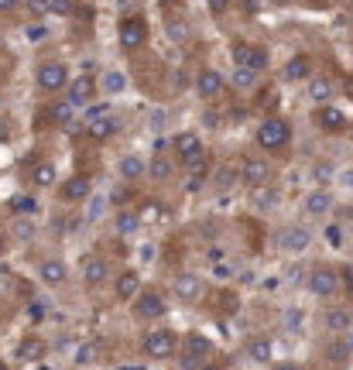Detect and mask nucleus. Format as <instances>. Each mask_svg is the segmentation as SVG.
<instances>
[{
    "label": "nucleus",
    "mask_w": 353,
    "mask_h": 370,
    "mask_svg": "<svg viewBox=\"0 0 353 370\" xmlns=\"http://www.w3.org/2000/svg\"><path fill=\"white\" fill-rule=\"evenodd\" d=\"M172 151H175V158L189 168V172H196V168H206L209 172V155H206V148H202V141H199V134H192V131H182V134H175V141H172Z\"/></svg>",
    "instance_id": "nucleus-1"
},
{
    "label": "nucleus",
    "mask_w": 353,
    "mask_h": 370,
    "mask_svg": "<svg viewBox=\"0 0 353 370\" xmlns=\"http://www.w3.org/2000/svg\"><path fill=\"white\" fill-rule=\"evenodd\" d=\"M141 353H144L148 360H172V356L179 353V336H175L172 329H165V326H155V329L144 332Z\"/></svg>",
    "instance_id": "nucleus-2"
},
{
    "label": "nucleus",
    "mask_w": 353,
    "mask_h": 370,
    "mask_svg": "<svg viewBox=\"0 0 353 370\" xmlns=\"http://www.w3.org/2000/svg\"><path fill=\"white\" fill-rule=\"evenodd\" d=\"M117 38H120V49L131 55V52H141L148 45V21L141 14H127L120 18L117 25Z\"/></svg>",
    "instance_id": "nucleus-3"
},
{
    "label": "nucleus",
    "mask_w": 353,
    "mask_h": 370,
    "mask_svg": "<svg viewBox=\"0 0 353 370\" xmlns=\"http://www.w3.org/2000/svg\"><path fill=\"white\" fill-rule=\"evenodd\" d=\"M288 141H291V127L285 117H267L257 127V144L264 151H281V148H288Z\"/></svg>",
    "instance_id": "nucleus-4"
},
{
    "label": "nucleus",
    "mask_w": 353,
    "mask_h": 370,
    "mask_svg": "<svg viewBox=\"0 0 353 370\" xmlns=\"http://www.w3.org/2000/svg\"><path fill=\"white\" fill-rule=\"evenodd\" d=\"M305 285H309V291H312L315 298H336V295H339V271H336L332 264H315V267L309 271Z\"/></svg>",
    "instance_id": "nucleus-5"
},
{
    "label": "nucleus",
    "mask_w": 353,
    "mask_h": 370,
    "mask_svg": "<svg viewBox=\"0 0 353 370\" xmlns=\"http://www.w3.org/2000/svg\"><path fill=\"white\" fill-rule=\"evenodd\" d=\"M213 339L199 336V332H189L185 343H182V356H179V367H206L213 360Z\"/></svg>",
    "instance_id": "nucleus-6"
},
{
    "label": "nucleus",
    "mask_w": 353,
    "mask_h": 370,
    "mask_svg": "<svg viewBox=\"0 0 353 370\" xmlns=\"http://www.w3.org/2000/svg\"><path fill=\"white\" fill-rule=\"evenodd\" d=\"M312 127L322 131V134H343V131L350 127V120H346V114H343L339 107H332V103L326 100V103H319V107L312 110Z\"/></svg>",
    "instance_id": "nucleus-7"
},
{
    "label": "nucleus",
    "mask_w": 353,
    "mask_h": 370,
    "mask_svg": "<svg viewBox=\"0 0 353 370\" xmlns=\"http://www.w3.org/2000/svg\"><path fill=\"white\" fill-rule=\"evenodd\" d=\"M274 243H278V250H285V254H305L309 243H312V233H309V226H302V223H288V226H281V230L274 233Z\"/></svg>",
    "instance_id": "nucleus-8"
},
{
    "label": "nucleus",
    "mask_w": 353,
    "mask_h": 370,
    "mask_svg": "<svg viewBox=\"0 0 353 370\" xmlns=\"http://www.w3.org/2000/svg\"><path fill=\"white\" fill-rule=\"evenodd\" d=\"M35 79H38L42 93H62L69 86V66L66 62H42Z\"/></svg>",
    "instance_id": "nucleus-9"
},
{
    "label": "nucleus",
    "mask_w": 353,
    "mask_h": 370,
    "mask_svg": "<svg viewBox=\"0 0 353 370\" xmlns=\"http://www.w3.org/2000/svg\"><path fill=\"white\" fill-rule=\"evenodd\" d=\"M165 295L158 288H148V291H138L134 295V315L138 319H148V322H158L165 315Z\"/></svg>",
    "instance_id": "nucleus-10"
},
{
    "label": "nucleus",
    "mask_w": 353,
    "mask_h": 370,
    "mask_svg": "<svg viewBox=\"0 0 353 370\" xmlns=\"http://www.w3.org/2000/svg\"><path fill=\"white\" fill-rule=\"evenodd\" d=\"M233 66H247V69L264 72V69H267V49L250 45V42H237V45H233Z\"/></svg>",
    "instance_id": "nucleus-11"
},
{
    "label": "nucleus",
    "mask_w": 353,
    "mask_h": 370,
    "mask_svg": "<svg viewBox=\"0 0 353 370\" xmlns=\"http://www.w3.org/2000/svg\"><path fill=\"white\" fill-rule=\"evenodd\" d=\"M172 291H175L179 302H199L202 298V278L192 274V271H182V274H175Z\"/></svg>",
    "instance_id": "nucleus-12"
},
{
    "label": "nucleus",
    "mask_w": 353,
    "mask_h": 370,
    "mask_svg": "<svg viewBox=\"0 0 353 370\" xmlns=\"http://www.w3.org/2000/svg\"><path fill=\"white\" fill-rule=\"evenodd\" d=\"M237 172H240V182H244L247 189L267 182V161H261V158H240Z\"/></svg>",
    "instance_id": "nucleus-13"
},
{
    "label": "nucleus",
    "mask_w": 353,
    "mask_h": 370,
    "mask_svg": "<svg viewBox=\"0 0 353 370\" xmlns=\"http://www.w3.org/2000/svg\"><path fill=\"white\" fill-rule=\"evenodd\" d=\"M332 192L329 189H312L309 196H305V216H312V220H322V216H329L332 213Z\"/></svg>",
    "instance_id": "nucleus-14"
},
{
    "label": "nucleus",
    "mask_w": 353,
    "mask_h": 370,
    "mask_svg": "<svg viewBox=\"0 0 353 370\" xmlns=\"http://www.w3.org/2000/svg\"><path fill=\"white\" fill-rule=\"evenodd\" d=\"M66 90H69V103L79 110V107H86V103L96 96V79H93V76H79V79H73Z\"/></svg>",
    "instance_id": "nucleus-15"
},
{
    "label": "nucleus",
    "mask_w": 353,
    "mask_h": 370,
    "mask_svg": "<svg viewBox=\"0 0 353 370\" xmlns=\"http://www.w3.org/2000/svg\"><path fill=\"white\" fill-rule=\"evenodd\" d=\"M14 353H18V363H42L45 353H49V343H45L42 336H28V339L18 343Z\"/></svg>",
    "instance_id": "nucleus-16"
},
{
    "label": "nucleus",
    "mask_w": 353,
    "mask_h": 370,
    "mask_svg": "<svg viewBox=\"0 0 353 370\" xmlns=\"http://www.w3.org/2000/svg\"><path fill=\"white\" fill-rule=\"evenodd\" d=\"M59 196H62L66 202H86V199L93 196V182H90L86 175H73V179L59 189Z\"/></svg>",
    "instance_id": "nucleus-17"
},
{
    "label": "nucleus",
    "mask_w": 353,
    "mask_h": 370,
    "mask_svg": "<svg viewBox=\"0 0 353 370\" xmlns=\"http://www.w3.org/2000/svg\"><path fill=\"white\" fill-rule=\"evenodd\" d=\"M244 353H247V360H250V363L267 367V363H271V356H274V343H271L267 336H254V339H247V343H244Z\"/></svg>",
    "instance_id": "nucleus-18"
},
{
    "label": "nucleus",
    "mask_w": 353,
    "mask_h": 370,
    "mask_svg": "<svg viewBox=\"0 0 353 370\" xmlns=\"http://www.w3.org/2000/svg\"><path fill=\"white\" fill-rule=\"evenodd\" d=\"M196 90H199V96L209 103V100H216V96L223 93V76H220L216 69H202L199 79H196Z\"/></svg>",
    "instance_id": "nucleus-19"
},
{
    "label": "nucleus",
    "mask_w": 353,
    "mask_h": 370,
    "mask_svg": "<svg viewBox=\"0 0 353 370\" xmlns=\"http://www.w3.org/2000/svg\"><path fill=\"white\" fill-rule=\"evenodd\" d=\"M237 182H240V172H237L233 161H223L216 172H209V185H213L216 192H230Z\"/></svg>",
    "instance_id": "nucleus-20"
},
{
    "label": "nucleus",
    "mask_w": 353,
    "mask_h": 370,
    "mask_svg": "<svg viewBox=\"0 0 353 370\" xmlns=\"http://www.w3.org/2000/svg\"><path fill=\"white\" fill-rule=\"evenodd\" d=\"M309 76H312L309 55H291V59L285 62V69H281V79H285V83H302V79H309Z\"/></svg>",
    "instance_id": "nucleus-21"
},
{
    "label": "nucleus",
    "mask_w": 353,
    "mask_h": 370,
    "mask_svg": "<svg viewBox=\"0 0 353 370\" xmlns=\"http://www.w3.org/2000/svg\"><path fill=\"white\" fill-rule=\"evenodd\" d=\"M86 127H90V137H93V141H110V137L120 131V120H117V117H114V110H110V114L96 117V120H93V124H86Z\"/></svg>",
    "instance_id": "nucleus-22"
},
{
    "label": "nucleus",
    "mask_w": 353,
    "mask_h": 370,
    "mask_svg": "<svg viewBox=\"0 0 353 370\" xmlns=\"http://www.w3.org/2000/svg\"><path fill=\"white\" fill-rule=\"evenodd\" d=\"M107 261L103 257H86L83 261V281H86V288H100L103 281H107Z\"/></svg>",
    "instance_id": "nucleus-23"
},
{
    "label": "nucleus",
    "mask_w": 353,
    "mask_h": 370,
    "mask_svg": "<svg viewBox=\"0 0 353 370\" xmlns=\"http://www.w3.org/2000/svg\"><path fill=\"white\" fill-rule=\"evenodd\" d=\"M138 291H141V274H138V271H120V278H117V285H114L117 302H131Z\"/></svg>",
    "instance_id": "nucleus-24"
},
{
    "label": "nucleus",
    "mask_w": 353,
    "mask_h": 370,
    "mask_svg": "<svg viewBox=\"0 0 353 370\" xmlns=\"http://www.w3.org/2000/svg\"><path fill=\"white\" fill-rule=\"evenodd\" d=\"M322 326H326L329 332H346V329L353 326V315H350V308L332 305V308H326V312H322Z\"/></svg>",
    "instance_id": "nucleus-25"
},
{
    "label": "nucleus",
    "mask_w": 353,
    "mask_h": 370,
    "mask_svg": "<svg viewBox=\"0 0 353 370\" xmlns=\"http://www.w3.org/2000/svg\"><path fill=\"white\" fill-rule=\"evenodd\" d=\"M38 278L45 281V285H66V278H69V267L62 264V261H42V267H38Z\"/></svg>",
    "instance_id": "nucleus-26"
},
{
    "label": "nucleus",
    "mask_w": 353,
    "mask_h": 370,
    "mask_svg": "<svg viewBox=\"0 0 353 370\" xmlns=\"http://www.w3.org/2000/svg\"><path fill=\"white\" fill-rule=\"evenodd\" d=\"M100 353H103V343H100V339H86V343H79V346H76L73 363H76V367H90V363H96V360H100Z\"/></svg>",
    "instance_id": "nucleus-27"
},
{
    "label": "nucleus",
    "mask_w": 353,
    "mask_h": 370,
    "mask_svg": "<svg viewBox=\"0 0 353 370\" xmlns=\"http://www.w3.org/2000/svg\"><path fill=\"white\" fill-rule=\"evenodd\" d=\"M326 360H329V363H336V367L350 363V360H353V343H350V339H343V336H339V339H332V343L326 346Z\"/></svg>",
    "instance_id": "nucleus-28"
},
{
    "label": "nucleus",
    "mask_w": 353,
    "mask_h": 370,
    "mask_svg": "<svg viewBox=\"0 0 353 370\" xmlns=\"http://www.w3.org/2000/svg\"><path fill=\"white\" fill-rule=\"evenodd\" d=\"M305 83H309V96H312L315 103H326V100H332V93H336L332 79H326V76H309Z\"/></svg>",
    "instance_id": "nucleus-29"
},
{
    "label": "nucleus",
    "mask_w": 353,
    "mask_h": 370,
    "mask_svg": "<svg viewBox=\"0 0 353 370\" xmlns=\"http://www.w3.org/2000/svg\"><path fill=\"white\" fill-rule=\"evenodd\" d=\"M73 110H76V107H73L69 100H62V103H52V107H49V110L42 114V120H49V124H59V127H66V124L73 120Z\"/></svg>",
    "instance_id": "nucleus-30"
},
{
    "label": "nucleus",
    "mask_w": 353,
    "mask_h": 370,
    "mask_svg": "<svg viewBox=\"0 0 353 370\" xmlns=\"http://www.w3.org/2000/svg\"><path fill=\"white\" fill-rule=\"evenodd\" d=\"M117 168H120V179H124V182H134V179H141V175L148 172V165H144L138 155H124Z\"/></svg>",
    "instance_id": "nucleus-31"
},
{
    "label": "nucleus",
    "mask_w": 353,
    "mask_h": 370,
    "mask_svg": "<svg viewBox=\"0 0 353 370\" xmlns=\"http://www.w3.org/2000/svg\"><path fill=\"white\" fill-rule=\"evenodd\" d=\"M172 172H175L172 158H165L161 151H155V158H151V165H148V175H151L155 182H168V179H172Z\"/></svg>",
    "instance_id": "nucleus-32"
},
{
    "label": "nucleus",
    "mask_w": 353,
    "mask_h": 370,
    "mask_svg": "<svg viewBox=\"0 0 353 370\" xmlns=\"http://www.w3.org/2000/svg\"><path fill=\"white\" fill-rule=\"evenodd\" d=\"M31 185H35V189L55 185V165H52V161H35V168H31Z\"/></svg>",
    "instance_id": "nucleus-33"
},
{
    "label": "nucleus",
    "mask_w": 353,
    "mask_h": 370,
    "mask_svg": "<svg viewBox=\"0 0 353 370\" xmlns=\"http://www.w3.org/2000/svg\"><path fill=\"white\" fill-rule=\"evenodd\" d=\"M114 226H117V233H120V237L138 233V230H141V216H138V209H134V213H131V209H120V213L114 216Z\"/></svg>",
    "instance_id": "nucleus-34"
},
{
    "label": "nucleus",
    "mask_w": 353,
    "mask_h": 370,
    "mask_svg": "<svg viewBox=\"0 0 353 370\" xmlns=\"http://www.w3.org/2000/svg\"><path fill=\"white\" fill-rule=\"evenodd\" d=\"M233 86H237V90H254V86H257V69L233 66Z\"/></svg>",
    "instance_id": "nucleus-35"
},
{
    "label": "nucleus",
    "mask_w": 353,
    "mask_h": 370,
    "mask_svg": "<svg viewBox=\"0 0 353 370\" xmlns=\"http://www.w3.org/2000/svg\"><path fill=\"white\" fill-rule=\"evenodd\" d=\"M138 216H141V223H158V220H165V206L161 202H141Z\"/></svg>",
    "instance_id": "nucleus-36"
},
{
    "label": "nucleus",
    "mask_w": 353,
    "mask_h": 370,
    "mask_svg": "<svg viewBox=\"0 0 353 370\" xmlns=\"http://www.w3.org/2000/svg\"><path fill=\"white\" fill-rule=\"evenodd\" d=\"M35 209H38V202H35L31 196H14V199H11V213H14V216H31Z\"/></svg>",
    "instance_id": "nucleus-37"
},
{
    "label": "nucleus",
    "mask_w": 353,
    "mask_h": 370,
    "mask_svg": "<svg viewBox=\"0 0 353 370\" xmlns=\"http://www.w3.org/2000/svg\"><path fill=\"white\" fill-rule=\"evenodd\" d=\"M124 86H127V76H124V72L114 69V72L103 76V90H107V93H124Z\"/></svg>",
    "instance_id": "nucleus-38"
},
{
    "label": "nucleus",
    "mask_w": 353,
    "mask_h": 370,
    "mask_svg": "<svg viewBox=\"0 0 353 370\" xmlns=\"http://www.w3.org/2000/svg\"><path fill=\"white\" fill-rule=\"evenodd\" d=\"M274 202H278V192H274V189L264 192L261 185H254V206H257V209H271Z\"/></svg>",
    "instance_id": "nucleus-39"
},
{
    "label": "nucleus",
    "mask_w": 353,
    "mask_h": 370,
    "mask_svg": "<svg viewBox=\"0 0 353 370\" xmlns=\"http://www.w3.org/2000/svg\"><path fill=\"white\" fill-rule=\"evenodd\" d=\"M14 237H18V240H25V243H28V240H31V237H35V223H31V220H28V216H18V223H14Z\"/></svg>",
    "instance_id": "nucleus-40"
},
{
    "label": "nucleus",
    "mask_w": 353,
    "mask_h": 370,
    "mask_svg": "<svg viewBox=\"0 0 353 370\" xmlns=\"http://www.w3.org/2000/svg\"><path fill=\"white\" fill-rule=\"evenodd\" d=\"M49 14L69 18V14H73V0H49Z\"/></svg>",
    "instance_id": "nucleus-41"
},
{
    "label": "nucleus",
    "mask_w": 353,
    "mask_h": 370,
    "mask_svg": "<svg viewBox=\"0 0 353 370\" xmlns=\"http://www.w3.org/2000/svg\"><path fill=\"white\" fill-rule=\"evenodd\" d=\"M168 35H172V38L182 45V42H185L192 31H189V25H185V21H172V25H168Z\"/></svg>",
    "instance_id": "nucleus-42"
},
{
    "label": "nucleus",
    "mask_w": 353,
    "mask_h": 370,
    "mask_svg": "<svg viewBox=\"0 0 353 370\" xmlns=\"http://www.w3.org/2000/svg\"><path fill=\"white\" fill-rule=\"evenodd\" d=\"M285 329H288V332H302V312H298V308L285 312Z\"/></svg>",
    "instance_id": "nucleus-43"
},
{
    "label": "nucleus",
    "mask_w": 353,
    "mask_h": 370,
    "mask_svg": "<svg viewBox=\"0 0 353 370\" xmlns=\"http://www.w3.org/2000/svg\"><path fill=\"white\" fill-rule=\"evenodd\" d=\"M339 288H343V291L353 298V264H346V267L339 271Z\"/></svg>",
    "instance_id": "nucleus-44"
},
{
    "label": "nucleus",
    "mask_w": 353,
    "mask_h": 370,
    "mask_svg": "<svg viewBox=\"0 0 353 370\" xmlns=\"http://www.w3.org/2000/svg\"><path fill=\"white\" fill-rule=\"evenodd\" d=\"M110 110H114L110 103H103V107H90V110H86V124H93L96 117H103V114H110Z\"/></svg>",
    "instance_id": "nucleus-45"
},
{
    "label": "nucleus",
    "mask_w": 353,
    "mask_h": 370,
    "mask_svg": "<svg viewBox=\"0 0 353 370\" xmlns=\"http://www.w3.org/2000/svg\"><path fill=\"white\" fill-rule=\"evenodd\" d=\"M230 8V0H209V14H223Z\"/></svg>",
    "instance_id": "nucleus-46"
},
{
    "label": "nucleus",
    "mask_w": 353,
    "mask_h": 370,
    "mask_svg": "<svg viewBox=\"0 0 353 370\" xmlns=\"http://www.w3.org/2000/svg\"><path fill=\"white\" fill-rule=\"evenodd\" d=\"M326 237L332 240V247H343V233H339V226H329V230H326Z\"/></svg>",
    "instance_id": "nucleus-47"
},
{
    "label": "nucleus",
    "mask_w": 353,
    "mask_h": 370,
    "mask_svg": "<svg viewBox=\"0 0 353 370\" xmlns=\"http://www.w3.org/2000/svg\"><path fill=\"white\" fill-rule=\"evenodd\" d=\"M339 185H343V189H353V168L339 172Z\"/></svg>",
    "instance_id": "nucleus-48"
},
{
    "label": "nucleus",
    "mask_w": 353,
    "mask_h": 370,
    "mask_svg": "<svg viewBox=\"0 0 353 370\" xmlns=\"http://www.w3.org/2000/svg\"><path fill=\"white\" fill-rule=\"evenodd\" d=\"M31 11L35 14H49V0H31Z\"/></svg>",
    "instance_id": "nucleus-49"
},
{
    "label": "nucleus",
    "mask_w": 353,
    "mask_h": 370,
    "mask_svg": "<svg viewBox=\"0 0 353 370\" xmlns=\"http://www.w3.org/2000/svg\"><path fill=\"white\" fill-rule=\"evenodd\" d=\"M18 8V0H0V14H8V11H14Z\"/></svg>",
    "instance_id": "nucleus-50"
},
{
    "label": "nucleus",
    "mask_w": 353,
    "mask_h": 370,
    "mask_svg": "<svg viewBox=\"0 0 353 370\" xmlns=\"http://www.w3.org/2000/svg\"><path fill=\"white\" fill-rule=\"evenodd\" d=\"M11 137V127H8V120H0V144H4Z\"/></svg>",
    "instance_id": "nucleus-51"
},
{
    "label": "nucleus",
    "mask_w": 353,
    "mask_h": 370,
    "mask_svg": "<svg viewBox=\"0 0 353 370\" xmlns=\"http://www.w3.org/2000/svg\"><path fill=\"white\" fill-rule=\"evenodd\" d=\"M161 124H165V114L155 110V114H151V127H161Z\"/></svg>",
    "instance_id": "nucleus-52"
},
{
    "label": "nucleus",
    "mask_w": 353,
    "mask_h": 370,
    "mask_svg": "<svg viewBox=\"0 0 353 370\" xmlns=\"http://www.w3.org/2000/svg\"><path fill=\"white\" fill-rule=\"evenodd\" d=\"M202 120H206V124H209V127H216V124H220V117H216V114H213V110H206V117H202Z\"/></svg>",
    "instance_id": "nucleus-53"
},
{
    "label": "nucleus",
    "mask_w": 353,
    "mask_h": 370,
    "mask_svg": "<svg viewBox=\"0 0 353 370\" xmlns=\"http://www.w3.org/2000/svg\"><path fill=\"white\" fill-rule=\"evenodd\" d=\"M339 213H343V216H339L343 223H353V206H346V209H339Z\"/></svg>",
    "instance_id": "nucleus-54"
},
{
    "label": "nucleus",
    "mask_w": 353,
    "mask_h": 370,
    "mask_svg": "<svg viewBox=\"0 0 353 370\" xmlns=\"http://www.w3.org/2000/svg\"><path fill=\"white\" fill-rule=\"evenodd\" d=\"M158 4H161V8H179L182 0H158Z\"/></svg>",
    "instance_id": "nucleus-55"
},
{
    "label": "nucleus",
    "mask_w": 353,
    "mask_h": 370,
    "mask_svg": "<svg viewBox=\"0 0 353 370\" xmlns=\"http://www.w3.org/2000/svg\"><path fill=\"white\" fill-rule=\"evenodd\" d=\"M4 247H8V237H4V230H0V254H4Z\"/></svg>",
    "instance_id": "nucleus-56"
}]
</instances>
